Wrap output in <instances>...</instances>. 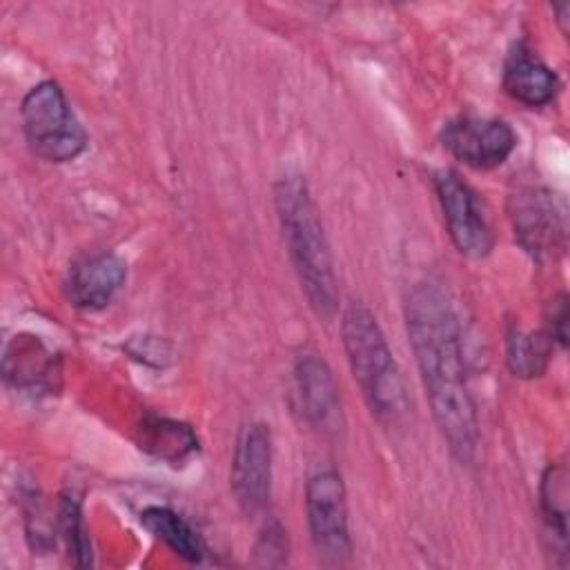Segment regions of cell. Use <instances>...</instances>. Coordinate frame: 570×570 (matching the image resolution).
<instances>
[{"label": "cell", "instance_id": "obj_1", "mask_svg": "<svg viewBox=\"0 0 570 570\" xmlns=\"http://www.w3.org/2000/svg\"><path fill=\"white\" fill-rule=\"evenodd\" d=\"M405 325L436 428L452 456L470 463L479 448V421L468 385L461 325L448 292L430 281L414 285L405 301Z\"/></svg>", "mask_w": 570, "mask_h": 570}, {"label": "cell", "instance_id": "obj_2", "mask_svg": "<svg viewBox=\"0 0 570 570\" xmlns=\"http://www.w3.org/2000/svg\"><path fill=\"white\" fill-rule=\"evenodd\" d=\"M274 205L287 256L307 303L318 318L332 321L338 312L334 263L305 178L298 174L281 176L274 185Z\"/></svg>", "mask_w": 570, "mask_h": 570}, {"label": "cell", "instance_id": "obj_3", "mask_svg": "<svg viewBox=\"0 0 570 570\" xmlns=\"http://www.w3.org/2000/svg\"><path fill=\"white\" fill-rule=\"evenodd\" d=\"M341 336L352 374L372 414L385 425H396L407 414L410 401L376 316L363 303H350L341 316Z\"/></svg>", "mask_w": 570, "mask_h": 570}, {"label": "cell", "instance_id": "obj_4", "mask_svg": "<svg viewBox=\"0 0 570 570\" xmlns=\"http://www.w3.org/2000/svg\"><path fill=\"white\" fill-rule=\"evenodd\" d=\"M20 120L29 149L47 163H69L87 147V131L53 80H42L24 94Z\"/></svg>", "mask_w": 570, "mask_h": 570}, {"label": "cell", "instance_id": "obj_5", "mask_svg": "<svg viewBox=\"0 0 570 570\" xmlns=\"http://www.w3.org/2000/svg\"><path fill=\"white\" fill-rule=\"evenodd\" d=\"M305 514L312 546L327 566H341L352 554L345 485L338 472L318 470L305 483Z\"/></svg>", "mask_w": 570, "mask_h": 570}, {"label": "cell", "instance_id": "obj_6", "mask_svg": "<svg viewBox=\"0 0 570 570\" xmlns=\"http://www.w3.org/2000/svg\"><path fill=\"white\" fill-rule=\"evenodd\" d=\"M434 189L454 247L470 258H483L494 247V232L479 194L452 169L434 174Z\"/></svg>", "mask_w": 570, "mask_h": 570}, {"label": "cell", "instance_id": "obj_7", "mask_svg": "<svg viewBox=\"0 0 570 570\" xmlns=\"http://www.w3.org/2000/svg\"><path fill=\"white\" fill-rule=\"evenodd\" d=\"M512 227L519 245L537 261L557 258L566 247V212L550 189L528 187L512 196Z\"/></svg>", "mask_w": 570, "mask_h": 570}, {"label": "cell", "instance_id": "obj_8", "mask_svg": "<svg viewBox=\"0 0 570 570\" xmlns=\"http://www.w3.org/2000/svg\"><path fill=\"white\" fill-rule=\"evenodd\" d=\"M441 142L463 165L488 171L510 158L517 147V134L499 118L456 116L443 125Z\"/></svg>", "mask_w": 570, "mask_h": 570}, {"label": "cell", "instance_id": "obj_9", "mask_svg": "<svg viewBox=\"0 0 570 570\" xmlns=\"http://www.w3.org/2000/svg\"><path fill=\"white\" fill-rule=\"evenodd\" d=\"M232 492L249 517L263 512L272 490V436L267 425L247 423L240 428L229 472Z\"/></svg>", "mask_w": 570, "mask_h": 570}, {"label": "cell", "instance_id": "obj_10", "mask_svg": "<svg viewBox=\"0 0 570 570\" xmlns=\"http://www.w3.org/2000/svg\"><path fill=\"white\" fill-rule=\"evenodd\" d=\"M294 385L303 416L318 430H336L341 399L334 374L314 350H303L294 361Z\"/></svg>", "mask_w": 570, "mask_h": 570}, {"label": "cell", "instance_id": "obj_11", "mask_svg": "<svg viewBox=\"0 0 570 570\" xmlns=\"http://www.w3.org/2000/svg\"><path fill=\"white\" fill-rule=\"evenodd\" d=\"M127 278V263L111 254H94L76 261L67 276V296L80 309H102Z\"/></svg>", "mask_w": 570, "mask_h": 570}, {"label": "cell", "instance_id": "obj_12", "mask_svg": "<svg viewBox=\"0 0 570 570\" xmlns=\"http://www.w3.org/2000/svg\"><path fill=\"white\" fill-rule=\"evenodd\" d=\"M501 85L512 100L525 107H543L552 102L559 91L554 69H550L525 42H517L510 49L503 62Z\"/></svg>", "mask_w": 570, "mask_h": 570}, {"label": "cell", "instance_id": "obj_13", "mask_svg": "<svg viewBox=\"0 0 570 570\" xmlns=\"http://www.w3.org/2000/svg\"><path fill=\"white\" fill-rule=\"evenodd\" d=\"M138 448L165 463L178 465L198 452V436L187 423L145 416L138 425Z\"/></svg>", "mask_w": 570, "mask_h": 570}, {"label": "cell", "instance_id": "obj_14", "mask_svg": "<svg viewBox=\"0 0 570 570\" xmlns=\"http://www.w3.org/2000/svg\"><path fill=\"white\" fill-rule=\"evenodd\" d=\"M140 523L160 541H165L178 557L189 563H200L207 548L200 534L174 510L149 505L140 512Z\"/></svg>", "mask_w": 570, "mask_h": 570}, {"label": "cell", "instance_id": "obj_15", "mask_svg": "<svg viewBox=\"0 0 570 570\" xmlns=\"http://www.w3.org/2000/svg\"><path fill=\"white\" fill-rule=\"evenodd\" d=\"M552 343L548 332H525L512 325L505 336V361L510 372L519 379L543 376L550 365Z\"/></svg>", "mask_w": 570, "mask_h": 570}, {"label": "cell", "instance_id": "obj_16", "mask_svg": "<svg viewBox=\"0 0 570 570\" xmlns=\"http://www.w3.org/2000/svg\"><path fill=\"white\" fill-rule=\"evenodd\" d=\"M9 347L16 350V356L11 352H4L7 381H13L18 387H40L51 376L53 358L38 338L16 336Z\"/></svg>", "mask_w": 570, "mask_h": 570}, {"label": "cell", "instance_id": "obj_17", "mask_svg": "<svg viewBox=\"0 0 570 570\" xmlns=\"http://www.w3.org/2000/svg\"><path fill=\"white\" fill-rule=\"evenodd\" d=\"M566 470L563 465H548L541 476V512L548 532L557 539L561 554H566L568 517H566Z\"/></svg>", "mask_w": 570, "mask_h": 570}, {"label": "cell", "instance_id": "obj_18", "mask_svg": "<svg viewBox=\"0 0 570 570\" xmlns=\"http://www.w3.org/2000/svg\"><path fill=\"white\" fill-rule=\"evenodd\" d=\"M58 525L62 532V539L67 543L69 557L73 566L87 568L91 566V543L82 519V508L76 494H62L60 497V510H58Z\"/></svg>", "mask_w": 570, "mask_h": 570}, {"label": "cell", "instance_id": "obj_19", "mask_svg": "<svg viewBox=\"0 0 570 570\" xmlns=\"http://www.w3.org/2000/svg\"><path fill=\"white\" fill-rule=\"evenodd\" d=\"M568 298L566 294H559L557 298H552L550 303V321H548V334L552 341H557L561 347H566L568 343Z\"/></svg>", "mask_w": 570, "mask_h": 570}, {"label": "cell", "instance_id": "obj_20", "mask_svg": "<svg viewBox=\"0 0 570 570\" xmlns=\"http://www.w3.org/2000/svg\"><path fill=\"white\" fill-rule=\"evenodd\" d=\"M554 11L559 13L557 22L561 24V31L566 33V31H568V29H566V22H568V13H570V4H568V2H563V4H557V7H554Z\"/></svg>", "mask_w": 570, "mask_h": 570}]
</instances>
